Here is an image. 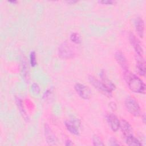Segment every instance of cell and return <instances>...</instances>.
<instances>
[{"label":"cell","mask_w":146,"mask_h":146,"mask_svg":"<svg viewBox=\"0 0 146 146\" xmlns=\"http://www.w3.org/2000/svg\"><path fill=\"white\" fill-rule=\"evenodd\" d=\"M135 30L138 35L143 38L144 34V22L142 18L137 17L135 20Z\"/></svg>","instance_id":"12"},{"label":"cell","mask_w":146,"mask_h":146,"mask_svg":"<svg viewBox=\"0 0 146 146\" xmlns=\"http://www.w3.org/2000/svg\"><path fill=\"white\" fill-rule=\"evenodd\" d=\"M143 123H145V114H143Z\"/></svg>","instance_id":"26"},{"label":"cell","mask_w":146,"mask_h":146,"mask_svg":"<svg viewBox=\"0 0 146 146\" xmlns=\"http://www.w3.org/2000/svg\"><path fill=\"white\" fill-rule=\"evenodd\" d=\"M125 106L127 110L132 115L137 117L141 115L140 107L135 98L128 96L125 100Z\"/></svg>","instance_id":"2"},{"label":"cell","mask_w":146,"mask_h":146,"mask_svg":"<svg viewBox=\"0 0 146 146\" xmlns=\"http://www.w3.org/2000/svg\"><path fill=\"white\" fill-rule=\"evenodd\" d=\"M92 142L94 145H104V143L102 139L98 135H94L92 137Z\"/></svg>","instance_id":"18"},{"label":"cell","mask_w":146,"mask_h":146,"mask_svg":"<svg viewBox=\"0 0 146 146\" xmlns=\"http://www.w3.org/2000/svg\"><path fill=\"white\" fill-rule=\"evenodd\" d=\"M70 40L75 44L81 43V37L80 35L76 33H72L70 35Z\"/></svg>","instance_id":"16"},{"label":"cell","mask_w":146,"mask_h":146,"mask_svg":"<svg viewBox=\"0 0 146 146\" xmlns=\"http://www.w3.org/2000/svg\"><path fill=\"white\" fill-rule=\"evenodd\" d=\"M115 58L118 63V64L120 66L122 70H123V72L128 71V64L127 60L126 58L122 52L120 51H117L115 53Z\"/></svg>","instance_id":"8"},{"label":"cell","mask_w":146,"mask_h":146,"mask_svg":"<svg viewBox=\"0 0 146 146\" xmlns=\"http://www.w3.org/2000/svg\"><path fill=\"white\" fill-rule=\"evenodd\" d=\"M30 63L31 67H35L37 64V61H36V54L35 52L33 51L30 52Z\"/></svg>","instance_id":"17"},{"label":"cell","mask_w":146,"mask_h":146,"mask_svg":"<svg viewBox=\"0 0 146 146\" xmlns=\"http://www.w3.org/2000/svg\"><path fill=\"white\" fill-rule=\"evenodd\" d=\"M75 90L78 95L82 99L85 100L89 99L91 96V92L90 89L84 84L78 83L74 86Z\"/></svg>","instance_id":"5"},{"label":"cell","mask_w":146,"mask_h":146,"mask_svg":"<svg viewBox=\"0 0 146 146\" xmlns=\"http://www.w3.org/2000/svg\"><path fill=\"white\" fill-rule=\"evenodd\" d=\"M44 134L47 142L49 144H55V142L56 141L55 136L49 127V126L47 124H46L44 126Z\"/></svg>","instance_id":"14"},{"label":"cell","mask_w":146,"mask_h":146,"mask_svg":"<svg viewBox=\"0 0 146 146\" xmlns=\"http://www.w3.org/2000/svg\"><path fill=\"white\" fill-rule=\"evenodd\" d=\"M100 3H102L103 5H112L116 3V1H112V0H104V1H100L98 2Z\"/></svg>","instance_id":"22"},{"label":"cell","mask_w":146,"mask_h":146,"mask_svg":"<svg viewBox=\"0 0 146 146\" xmlns=\"http://www.w3.org/2000/svg\"><path fill=\"white\" fill-rule=\"evenodd\" d=\"M59 56L64 59H70L74 56V51L71 45L67 42L62 43L58 48Z\"/></svg>","instance_id":"3"},{"label":"cell","mask_w":146,"mask_h":146,"mask_svg":"<svg viewBox=\"0 0 146 146\" xmlns=\"http://www.w3.org/2000/svg\"><path fill=\"white\" fill-rule=\"evenodd\" d=\"M136 70L138 74L141 76L145 74V62L143 56H138L136 59Z\"/></svg>","instance_id":"13"},{"label":"cell","mask_w":146,"mask_h":146,"mask_svg":"<svg viewBox=\"0 0 146 146\" xmlns=\"http://www.w3.org/2000/svg\"><path fill=\"white\" fill-rule=\"evenodd\" d=\"M125 143L128 145H132V146H140L142 144L140 140H139L137 138L134 137L132 135L128 136L125 137Z\"/></svg>","instance_id":"15"},{"label":"cell","mask_w":146,"mask_h":146,"mask_svg":"<svg viewBox=\"0 0 146 146\" xmlns=\"http://www.w3.org/2000/svg\"><path fill=\"white\" fill-rule=\"evenodd\" d=\"M121 132L125 137L133 135V129L131 124L125 120L122 119L120 121V127Z\"/></svg>","instance_id":"10"},{"label":"cell","mask_w":146,"mask_h":146,"mask_svg":"<svg viewBox=\"0 0 146 146\" xmlns=\"http://www.w3.org/2000/svg\"><path fill=\"white\" fill-rule=\"evenodd\" d=\"M28 67L26 65V62H23L22 64V72L23 74V76L25 77V78H27V75L28 76Z\"/></svg>","instance_id":"21"},{"label":"cell","mask_w":146,"mask_h":146,"mask_svg":"<svg viewBox=\"0 0 146 146\" xmlns=\"http://www.w3.org/2000/svg\"><path fill=\"white\" fill-rule=\"evenodd\" d=\"M88 80L90 83L99 91L101 92L103 94L107 96H111L112 92L109 91L106 86L103 84L102 81L97 79L93 76H90L88 78Z\"/></svg>","instance_id":"4"},{"label":"cell","mask_w":146,"mask_h":146,"mask_svg":"<svg viewBox=\"0 0 146 146\" xmlns=\"http://www.w3.org/2000/svg\"><path fill=\"white\" fill-rule=\"evenodd\" d=\"M129 40L133 46L136 54H137V56H143V49L141 43L137 38L132 33H130L129 34Z\"/></svg>","instance_id":"6"},{"label":"cell","mask_w":146,"mask_h":146,"mask_svg":"<svg viewBox=\"0 0 146 146\" xmlns=\"http://www.w3.org/2000/svg\"><path fill=\"white\" fill-rule=\"evenodd\" d=\"M66 2L69 3V4L72 5V4H74V3H76V2H77V1H67Z\"/></svg>","instance_id":"25"},{"label":"cell","mask_w":146,"mask_h":146,"mask_svg":"<svg viewBox=\"0 0 146 146\" xmlns=\"http://www.w3.org/2000/svg\"><path fill=\"white\" fill-rule=\"evenodd\" d=\"M66 145H73L74 143L70 140H67L66 141V143H65Z\"/></svg>","instance_id":"24"},{"label":"cell","mask_w":146,"mask_h":146,"mask_svg":"<svg viewBox=\"0 0 146 146\" xmlns=\"http://www.w3.org/2000/svg\"><path fill=\"white\" fill-rule=\"evenodd\" d=\"M65 126L67 129L72 135L78 136L79 135V123L78 122V120H74L71 121H66L64 123Z\"/></svg>","instance_id":"9"},{"label":"cell","mask_w":146,"mask_h":146,"mask_svg":"<svg viewBox=\"0 0 146 146\" xmlns=\"http://www.w3.org/2000/svg\"><path fill=\"white\" fill-rule=\"evenodd\" d=\"M17 106L19 109V111L20 112L22 113V115H23V117H25L26 116V112H25V111L24 110V108L22 106V101L19 99L18 98L17 100Z\"/></svg>","instance_id":"19"},{"label":"cell","mask_w":146,"mask_h":146,"mask_svg":"<svg viewBox=\"0 0 146 146\" xmlns=\"http://www.w3.org/2000/svg\"><path fill=\"white\" fill-rule=\"evenodd\" d=\"M100 76L101 78V81L103 83V84L106 86V87L111 92H112L113 90H115L116 87L114 83L110 80L107 76L105 72L103 70L101 71L100 74Z\"/></svg>","instance_id":"11"},{"label":"cell","mask_w":146,"mask_h":146,"mask_svg":"<svg viewBox=\"0 0 146 146\" xmlns=\"http://www.w3.org/2000/svg\"><path fill=\"white\" fill-rule=\"evenodd\" d=\"M109 145H119L120 144L117 141V140L114 138L112 137L109 140Z\"/></svg>","instance_id":"23"},{"label":"cell","mask_w":146,"mask_h":146,"mask_svg":"<svg viewBox=\"0 0 146 146\" xmlns=\"http://www.w3.org/2000/svg\"><path fill=\"white\" fill-rule=\"evenodd\" d=\"M31 89H32L33 92L36 95L39 94V92H40V87H39V85L37 83H34L32 84Z\"/></svg>","instance_id":"20"},{"label":"cell","mask_w":146,"mask_h":146,"mask_svg":"<svg viewBox=\"0 0 146 146\" xmlns=\"http://www.w3.org/2000/svg\"><path fill=\"white\" fill-rule=\"evenodd\" d=\"M123 75L128 88L132 92L139 94L145 93V85L140 78L129 70L123 72Z\"/></svg>","instance_id":"1"},{"label":"cell","mask_w":146,"mask_h":146,"mask_svg":"<svg viewBox=\"0 0 146 146\" xmlns=\"http://www.w3.org/2000/svg\"><path fill=\"white\" fill-rule=\"evenodd\" d=\"M9 3H14H14H16L17 2V1H9Z\"/></svg>","instance_id":"27"},{"label":"cell","mask_w":146,"mask_h":146,"mask_svg":"<svg viewBox=\"0 0 146 146\" xmlns=\"http://www.w3.org/2000/svg\"><path fill=\"white\" fill-rule=\"evenodd\" d=\"M106 119L110 128L113 132H116L119 129L120 121L116 115L113 113H108L106 116Z\"/></svg>","instance_id":"7"}]
</instances>
